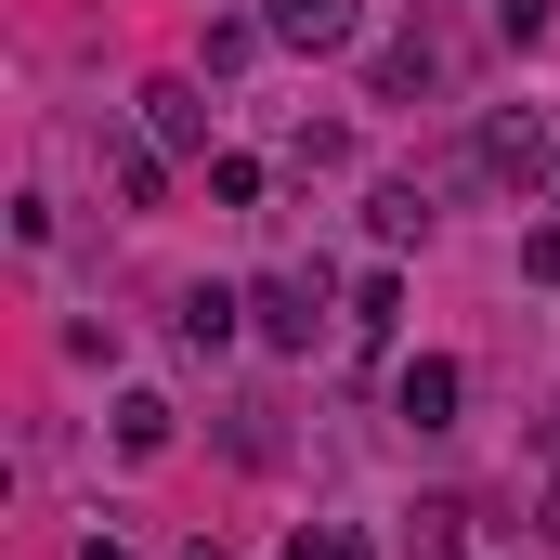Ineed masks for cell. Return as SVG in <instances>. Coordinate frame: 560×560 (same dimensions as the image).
<instances>
[{
    "mask_svg": "<svg viewBox=\"0 0 560 560\" xmlns=\"http://www.w3.org/2000/svg\"><path fill=\"white\" fill-rule=\"evenodd\" d=\"M482 170L495 183H560V131L535 105H509V118H482Z\"/></svg>",
    "mask_w": 560,
    "mask_h": 560,
    "instance_id": "obj_1",
    "label": "cell"
},
{
    "mask_svg": "<svg viewBox=\"0 0 560 560\" xmlns=\"http://www.w3.org/2000/svg\"><path fill=\"white\" fill-rule=\"evenodd\" d=\"M392 418L405 430H456V365H443V352H418V365L392 378Z\"/></svg>",
    "mask_w": 560,
    "mask_h": 560,
    "instance_id": "obj_2",
    "label": "cell"
},
{
    "mask_svg": "<svg viewBox=\"0 0 560 560\" xmlns=\"http://www.w3.org/2000/svg\"><path fill=\"white\" fill-rule=\"evenodd\" d=\"M313 313H326V275H261V326L287 352H313Z\"/></svg>",
    "mask_w": 560,
    "mask_h": 560,
    "instance_id": "obj_3",
    "label": "cell"
},
{
    "mask_svg": "<svg viewBox=\"0 0 560 560\" xmlns=\"http://www.w3.org/2000/svg\"><path fill=\"white\" fill-rule=\"evenodd\" d=\"M365 26V0H275V39H300V52H339Z\"/></svg>",
    "mask_w": 560,
    "mask_h": 560,
    "instance_id": "obj_4",
    "label": "cell"
},
{
    "mask_svg": "<svg viewBox=\"0 0 560 560\" xmlns=\"http://www.w3.org/2000/svg\"><path fill=\"white\" fill-rule=\"evenodd\" d=\"M183 339H196V352H222V339H235V300H222V287H196V300H183Z\"/></svg>",
    "mask_w": 560,
    "mask_h": 560,
    "instance_id": "obj_5",
    "label": "cell"
},
{
    "mask_svg": "<svg viewBox=\"0 0 560 560\" xmlns=\"http://www.w3.org/2000/svg\"><path fill=\"white\" fill-rule=\"evenodd\" d=\"M143 105H156V143H196V131H209V118H196V92H183V79H156V92H143Z\"/></svg>",
    "mask_w": 560,
    "mask_h": 560,
    "instance_id": "obj_6",
    "label": "cell"
},
{
    "mask_svg": "<svg viewBox=\"0 0 560 560\" xmlns=\"http://www.w3.org/2000/svg\"><path fill=\"white\" fill-rule=\"evenodd\" d=\"M392 313H405V287H392V275H365V287H352V326H365V339H392Z\"/></svg>",
    "mask_w": 560,
    "mask_h": 560,
    "instance_id": "obj_7",
    "label": "cell"
},
{
    "mask_svg": "<svg viewBox=\"0 0 560 560\" xmlns=\"http://www.w3.org/2000/svg\"><path fill=\"white\" fill-rule=\"evenodd\" d=\"M118 443H131V456H156V443H170V405H143V392H131V405H118Z\"/></svg>",
    "mask_w": 560,
    "mask_h": 560,
    "instance_id": "obj_8",
    "label": "cell"
},
{
    "mask_svg": "<svg viewBox=\"0 0 560 560\" xmlns=\"http://www.w3.org/2000/svg\"><path fill=\"white\" fill-rule=\"evenodd\" d=\"M405 560H456V509H418V535H405Z\"/></svg>",
    "mask_w": 560,
    "mask_h": 560,
    "instance_id": "obj_9",
    "label": "cell"
},
{
    "mask_svg": "<svg viewBox=\"0 0 560 560\" xmlns=\"http://www.w3.org/2000/svg\"><path fill=\"white\" fill-rule=\"evenodd\" d=\"M287 560H365V535H300Z\"/></svg>",
    "mask_w": 560,
    "mask_h": 560,
    "instance_id": "obj_10",
    "label": "cell"
},
{
    "mask_svg": "<svg viewBox=\"0 0 560 560\" xmlns=\"http://www.w3.org/2000/svg\"><path fill=\"white\" fill-rule=\"evenodd\" d=\"M79 560H131V548H118V535H92V548H79Z\"/></svg>",
    "mask_w": 560,
    "mask_h": 560,
    "instance_id": "obj_11",
    "label": "cell"
},
{
    "mask_svg": "<svg viewBox=\"0 0 560 560\" xmlns=\"http://www.w3.org/2000/svg\"><path fill=\"white\" fill-rule=\"evenodd\" d=\"M548 535H560V482H548Z\"/></svg>",
    "mask_w": 560,
    "mask_h": 560,
    "instance_id": "obj_12",
    "label": "cell"
},
{
    "mask_svg": "<svg viewBox=\"0 0 560 560\" xmlns=\"http://www.w3.org/2000/svg\"><path fill=\"white\" fill-rule=\"evenodd\" d=\"M196 560H209V548H196Z\"/></svg>",
    "mask_w": 560,
    "mask_h": 560,
    "instance_id": "obj_13",
    "label": "cell"
}]
</instances>
